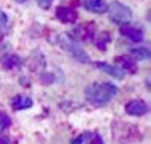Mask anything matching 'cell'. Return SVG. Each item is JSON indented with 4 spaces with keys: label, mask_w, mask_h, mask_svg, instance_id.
Returning a JSON list of instances; mask_svg holds the SVG:
<instances>
[{
    "label": "cell",
    "mask_w": 151,
    "mask_h": 144,
    "mask_svg": "<svg viewBox=\"0 0 151 144\" xmlns=\"http://www.w3.org/2000/svg\"><path fill=\"white\" fill-rule=\"evenodd\" d=\"M87 101L94 107H105L118 94V87L112 83H94L84 91Z\"/></svg>",
    "instance_id": "obj_1"
},
{
    "label": "cell",
    "mask_w": 151,
    "mask_h": 144,
    "mask_svg": "<svg viewBox=\"0 0 151 144\" xmlns=\"http://www.w3.org/2000/svg\"><path fill=\"white\" fill-rule=\"evenodd\" d=\"M55 41L63 49L69 50V52H70L76 59H78L80 62H90L88 55L84 52V49L80 48V45L77 43V39L73 38L71 35H69V34H59V35H56Z\"/></svg>",
    "instance_id": "obj_2"
},
{
    "label": "cell",
    "mask_w": 151,
    "mask_h": 144,
    "mask_svg": "<svg viewBox=\"0 0 151 144\" xmlns=\"http://www.w3.org/2000/svg\"><path fill=\"white\" fill-rule=\"evenodd\" d=\"M108 14L111 21H113L115 24H120V25H126L132 20V16H133L129 7L119 3V1L111 3V6L108 7Z\"/></svg>",
    "instance_id": "obj_3"
},
{
    "label": "cell",
    "mask_w": 151,
    "mask_h": 144,
    "mask_svg": "<svg viewBox=\"0 0 151 144\" xmlns=\"http://www.w3.org/2000/svg\"><path fill=\"white\" fill-rule=\"evenodd\" d=\"M124 111L127 115H132V116H143L148 112V107L143 99H133L126 104Z\"/></svg>",
    "instance_id": "obj_4"
},
{
    "label": "cell",
    "mask_w": 151,
    "mask_h": 144,
    "mask_svg": "<svg viewBox=\"0 0 151 144\" xmlns=\"http://www.w3.org/2000/svg\"><path fill=\"white\" fill-rule=\"evenodd\" d=\"M77 11L73 10L71 7H63L60 6L56 9V18L63 24H71L77 21Z\"/></svg>",
    "instance_id": "obj_5"
},
{
    "label": "cell",
    "mask_w": 151,
    "mask_h": 144,
    "mask_svg": "<svg viewBox=\"0 0 151 144\" xmlns=\"http://www.w3.org/2000/svg\"><path fill=\"white\" fill-rule=\"evenodd\" d=\"M95 66H97L98 69H101L102 71H105L106 74L112 76V77L118 78V80H122L124 77V74H126V71L122 70L119 66H116V64H109V63H105V62H97Z\"/></svg>",
    "instance_id": "obj_6"
},
{
    "label": "cell",
    "mask_w": 151,
    "mask_h": 144,
    "mask_svg": "<svg viewBox=\"0 0 151 144\" xmlns=\"http://www.w3.org/2000/svg\"><path fill=\"white\" fill-rule=\"evenodd\" d=\"M115 62L119 64V67L124 71H129V73H136L137 71V64L133 60L132 56L129 55H123V56H118L115 59Z\"/></svg>",
    "instance_id": "obj_7"
},
{
    "label": "cell",
    "mask_w": 151,
    "mask_h": 144,
    "mask_svg": "<svg viewBox=\"0 0 151 144\" xmlns=\"http://www.w3.org/2000/svg\"><path fill=\"white\" fill-rule=\"evenodd\" d=\"M83 6L88 11L95 13V14H102L108 10V6L104 0H83Z\"/></svg>",
    "instance_id": "obj_8"
},
{
    "label": "cell",
    "mask_w": 151,
    "mask_h": 144,
    "mask_svg": "<svg viewBox=\"0 0 151 144\" xmlns=\"http://www.w3.org/2000/svg\"><path fill=\"white\" fill-rule=\"evenodd\" d=\"M32 99L29 96L25 95H16L13 99H11V108L14 111H24V109H28V108L32 107Z\"/></svg>",
    "instance_id": "obj_9"
},
{
    "label": "cell",
    "mask_w": 151,
    "mask_h": 144,
    "mask_svg": "<svg viewBox=\"0 0 151 144\" xmlns=\"http://www.w3.org/2000/svg\"><path fill=\"white\" fill-rule=\"evenodd\" d=\"M120 34L124 35L126 38H129L130 41H133V42H141L143 41V32L134 27H130L127 24L120 27Z\"/></svg>",
    "instance_id": "obj_10"
},
{
    "label": "cell",
    "mask_w": 151,
    "mask_h": 144,
    "mask_svg": "<svg viewBox=\"0 0 151 144\" xmlns=\"http://www.w3.org/2000/svg\"><path fill=\"white\" fill-rule=\"evenodd\" d=\"M1 66L6 70H14L21 66V59L14 53H7L1 58Z\"/></svg>",
    "instance_id": "obj_11"
},
{
    "label": "cell",
    "mask_w": 151,
    "mask_h": 144,
    "mask_svg": "<svg viewBox=\"0 0 151 144\" xmlns=\"http://www.w3.org/2000/svg\"><path fill=\"white\" fill-rule=\"evenodd\" d=\"M94 24H84L76 30V37L81 39V41H87V39H92L94 37Z\"/></svg>",
    "instance_id": "obj_12"
},
{
    "label": "cell",
    "mask_w": 151,
    "mask_h": 144,
    "mask_svg": "<svg viewBox=\"0 0 151 144\" xmlns=\"http://www.w3.org/2000/svg\"><path fill=\"white\" fill-rule=\"evenodd\" d=\"M94 42H95V46L99 49H106V46H108V43L111 42V35H109L106 31H102L98 34V37L94 39Z\"/></svg>",
    "instance_id": "obj_13"
},
{
    "label": "cell",
    "mask_w": 151,
    "mask_h": 144,
    "mask_svg": "<svg viewBox=\"0 0 151 144\" xmlns=\"http://www.w3.org/2000/svg\"><path fill=\"white\" fill-rule=\"evenodd\" d=\"M132 58L137 59V60H147L150 59V50L147 48H137V49H132Z\"/></svg>",
    "instance_id": "obj_14"
},
{
    "label": "cell",
    "mask_w": 151,
    "mask_h": 144,
    "mask_svg": "<svg viewBox=\"0 0 151 144\" xmlns=\"http://www.w3.org/2000/svg\"><path fill=\"white\" fill-rule=\"evenodd\" d=\"M84 141H86V144H104L102 137L97 133H86Z\"/></svg>",
    "instance_id": "obj_15"
},
{
    "label": "cell",
    "mask_w": 151,
    "mask_h": 144,
    "mask_svg": "<svg viewBox=\"0 0 151 144\" xmlns=\"http://www.w3.org/2000/svg\"><path fill=\"white\" fill-rule=\"evenodd\" d=\"M11 126V119L6 112L0 111V132H3L6 129H9Z\"/></svg>",
    "instance_id": "obj_16"
},
{
    "label": "cell",
    "mask_w": 151,
    "mask_h": 144,
    "mask_svg": "<svg viewBox=\"0 0 151 144\" xmlns=\"http://www.w3.org/2000/svg\"><path fill=\"white\" fill-rule=\"evenodd\" d=\"M7 25H9V18H7L4 11L0 10V35H1V34H6Z\"/></svg>",
    "instance_id": "obj_17"
},
{
    "label": "cell",
    "mask_w": 151,
    "mask_h": 144,
    "mask_svg": "<svg viewBox=\"0 0 151 144\" xmlns=\"http://www.w3.org/2000/svg\"><path fill=\"white\" fill-rule=\"evenodd\" d=\"M38 1V6L42 9V10H48L49 7L52 6V1L53 0H37Z\"/></svg>",
    "instance_id": "obj_18"
},
{
    "label": "cell",
    "mask_w": 151,
    "mask_h": 144,
    "mask_svg": "<svg viewBox=\"0 0 151 144\" xmlns=\"http://www.w3.org/2000/svg\"><path fill=\"white\" fill-rule=\"evenodd\" d=\"M83 143H84V134H80L78 137L71 140V144H83Z\"/></svg>",
    "instance_id": "obj_19"
},
{
    "label": "cell",
    "mask_w": 151,
    "mask_h": 144,
    "mask_svg": "<svg viewBox=\"0 0 151 144\" xmlns=\"http://www.w3.org/2000/svg\"><path fill=\"white\" fill-rule=\"evenodd\" d=\"M0 144H10V140L7 137H0Z\"/></svg>",
    "instance_id": "obj_20"
},
{
    "label": "cell",
    "mask_w": 151,
    "mask_h": 144,
    "mask_svg": "<svg viewBox=\"0 0 151 144\" xmlns=\"http://www.w3.org/2000/svg\"><path fill=\"white\" fill-rule=\"evenodd\" d=\"M17 1H18V3H25L27 0H17Z\"/></svg>",
    "instance_id": "obj_21"
}]
</instances>
